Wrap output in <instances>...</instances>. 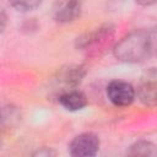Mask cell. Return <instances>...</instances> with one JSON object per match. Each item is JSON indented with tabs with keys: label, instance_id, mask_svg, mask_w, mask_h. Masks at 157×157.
Segmentation results:
<instances>
[{
	"label": "cell",
	"instance_id": "cell-1",
	"mask_svg": "<svg viewBox=\"0 0 157 157\" xmlns=\"http://www.w3.org/2000/svg\"><path fill=\"white\" fill-rule=\"evenodd\" d=\"M155 49V34L147 29H135L124 36L114 47L113 54L117 60L129 64L147 60Z\"/></svg>",
	"mask_w": 157,
	"mask_h": 157
},
{
	"label": "cell",
	"instance_id": "cell-2",
	"mask_svg": "<svg viewBox=\"0 0 157 157\" xmlns=\"http://www.w3.org/2000/svg\"><path fill=\"white\" fill-rule=\"evenodd\" d=\"M115 34V27L104 23L91 32H86L76 40V48L90 56L102 54L112 43Z\"/></svg>",
	"mask_w": 157,
	"mask_h": 157
},
{
	"label": "cell",
	"instance_id": "cell-3",
	"mask_svg": "<svg viewBox=\"0 0 157 157\" xmlns=\"http://www.w3.org/2000/svg\"><path fill=\"white\" fill-rule=\"evenodd\" d=\"M107 97L113 105L118 108H125L134 102L136 91L132 85L126 81L113 80L107 86Z\"/></svg>",
	"mask_w": 157,
	"mask_h": 157
},
{
	"label": "cell",
	"instance_id": "cell-4",
	"mask_svg": "<svg viewBox=\"0 0 157 157\" xmlns=\"http://www.w3.org/2000/svg\"><path fill=\"white\" fill-rule=\"evenodd\" d=\"M99 137L93 132H82L69 145V153L74 157H91L99 150Z\"/></svg>",
	"mask_w": 157,
	"mask_h": 157
},
{
	"label": "cell",
	"instance_id": "cell-5",
	"mask_svg": "<svg viewBox=\"0 0 157 157\" xmlns=\"http://www.w3.org/2000/svg\"><path fill=\"white\" fill-rule=\"evenodd\" d=\"M82 12V0H55L52 7V16L59 23L76 21Z\"/></svg>",
	"mask_w": 157,
	"mask_h": 157
},
{
	"label": "cell",
	"instance_id": "cell-6",
	"mask_svg": "<svg viewBox=\"0 0 157 157\" xmlns=\"http://www.w3.org/2000/svg\"><path fill=\"white\" fill-rule=\"evenodd\" d=\"M86 75V69L82 65H66L61 69H59L55 78V85L56 87H61L60 88V93L67 90H72L76 88L81 81L83 80Z\"/></svg>",
	"mask_w": 157,
	"mask_h": 157
},
{
	"label": "cell",
	"instance_id": "cell-7",
	"mask_svg": "<svg viewBox=\"0 0 157 157\" xmlns=\"http://www.w3.org/2000/svg\"><path fill=\"white\" fill-rule=\"evenodd\" d=\"M156 72L153 69H151L147 72V76L142 78L137 88V97L145 105H156Z\"/></svg>",
	"mask_w": 157,
	"mask_h": 157
},
{
	"label": "cell",
	"instance_id": "cell-8",
	"mask_svg": "<svg viewBox=\"0 0 157 157\" xmlns=\"http://www.w3.org/2000/svg\"><path fill=\"white\" fill-rule=\"evenodd\" d=\"M58 101L61 104V107H64L66 110H70V112L81 110L88 103L86 94L82 91L76 90V88L61 92L58 97Z\"/></svg>",
	"mask_w": 157,
	"mask_h": 157
},
{
	"label": "cell",
	"instance_id": "cell-9",
	"mask_svg": "<svg viewBox=\"0 0 157 157\" xmlns=\"http://www.w3.org/2000/svg\"><path fill=\"white\" fill-rule=\"evenodd\" d=\"M20 110L13 105H5L0 108V137L15 129L20 123Z\"/></svg>",
	"mask_w": 157,
	"mask_h": 157
},
{
	"label": "cell",
	"instance_id": "cell-10",
	"mask_svg": "<svg viewBox=\"0 0 157 157\" xmlns=\"http://www.w3.org/2000/svg\"><path fill=\"white\" fill-rule=\"evenodd\" d=\"M128 153L130 156H155L156 147L151 141L140 140L129 147Z\"/></svg>",
	"mask_w": 157,
	"mask_h": 157
},
{
	"label": "cell",
	"instance_id": "cell-11",
	"mask_svg": "<svg viewBox=\"0 0 157 157\" xmlns=\"http://www.w3.org/2000/svg\"><path fill=\"white\" fill-rule=\"evenodd\" d=\"M11 6L20 12H28L37 9L43 0H9Z\"/></svg>",
	"mask_w": 157,
	"mask_h": 157
},
{
	"label": "cell",
	"instance_id": "cell-12",
	"mask_svg": "<svg viewBox=\"0 0 157 157\" xmlns=\"http://www.w3.org/2000/svg\"><path fill=\"white\" fill-rule=\"evenodd\" d=\"M6 25H7V15L2 9H0V33L5 29Z\"/></svg>",
	"mask_w": 157,
	"mask_h": 157
},
{
	"label": "cell",
	"instance_id": "cell-13",
	"mask_svg": "<svg viewBox=\"0 0 157 157\" xmlns=\"http://www.w3.org/2000/svg\"><path fill=\"white\" fill-rule=\"evenodd\" d=\"M36 155H37V156H50V155H55V152L52 151V150H49V148H47V147H43V148L39 150Z\"/></svg>",
	"mask_w": 157,
	"mask_h": 157
},
{
	"label": "cell",
	"instance_id": "cell-14",
	"mask_svg": "<svg viewBox=\"0 0 157 157\" xmlns=\"http://www.w3.org/2000/svg\"><path fill=\"white\" fill-rule=\"evenodd\" d=\"M135 1L141 6H151L156 2V0H135Z\"/></svg>",
	"mask_w": 157,
	"mask_h": 157
},
{
	"label": "cell",
	"instance_id": "cell-15",
	"mask_svg": "<svg viewBox=\"0 0 157 157\" xmlns=\"http://www.w3.org/2000/svg\"><path fill=\"white\" fill-rule=\"evenodd\" d=\"M0 145H1V137H0Z\"/></svg>",
	"mask_w": 157,
	"mask_h": 157
}]
</instances>
